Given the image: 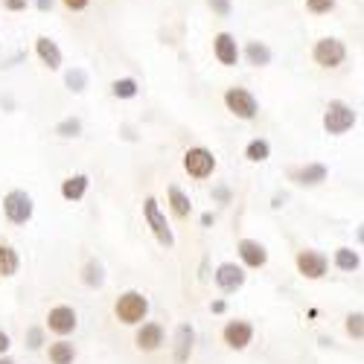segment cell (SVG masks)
<instances>
[{
	"mask_svg": "<svg viewBox=\"0 0 364 364\" xmlns=\"http://www.w3.org/2000/svg\"><path fill=\"white\" fill-rule=\"evenodd\" d=\"M361 321H364V315H361V312H353V315L347 318V336H353L355 341H361V338H364V323H361Z\"/></svg>",
	"mask_w": 364,
	"mask_h": 364,
	"instance_id": "f1b7e54d",
	"label": "cell"
},
{
	"mask_svg": "<svg viewBox=\"0 0 364 364\" xmlns=\"http://www.w3.org/2000/svg\"><path fill=\"white\" fill-rule=\"evenodd\" d=\"M55 134L58 137H79L82 134V123L76 117H68V119H62V123L55 126Z\"/></svg>",
	"mask_w": 364,
	"mask_h": 364,
	"instance_id": "4316f807",
	"label": "cell"
},
{
	"mask_svg": "<svg viewBox=\"0 0 364 364\" xmlns=\"http://www.w3.org/2000/svg\"><path fill=\"white\" fill-rule=\"evenodd\" d=\"M184 169L187 175L193 178H210L216 169V158H213V151L204 149V146H196V149H187V155H184Z\"/></svg>",
	"mask_w": 364,
	"mask_h": 364,
	"instance_id": "8992f818",
	"label": "cell"
},
{
	"mask_svg": "<svg viewBox=\"0 0 364 364\" xmlns=\"http://www.w3.org/2000/svg\"><path fill=\"white\" fill-rule=\"evenodd\" d=\"M196 344V329L190 323H181L175 329V364H187Z\"/></svg>",
	"mask_w": 364,
	"mask_h": 364,
	"instance_id": "5bb4252c",
	"label": "cell"
},
{
	"mask_svg": "<svg viewBox=\"0 0 364 364\" xmlns=\"http://www.w3.org/2000/svg\"><path fill=\"white\" fill-rule=\"evenodd\" d=\"M50 6H53V0H38V9H41V12H47Z\"/></svg>",
	"mask_w": 364,
	"mask_h": 364,
	"instance_id": "74e56055",
	"label": "cell"
},
{
	"mask_svg": "<svg viewBox=\"0 0 364 364\" xmlns=\"http://www.w3.org/2000/svg\"><path fill=\"white\" fill-rule=\"evenodd\" d=\"M336 265H338L341 271H358L361 257H358V251H353V248H338V251H336Z\"/></svg>",
	"mask_w": 364,
	"mask_h": 364,
	"instance_id": "484cf974",
	"label": "cell"
},
{
	"mask_svg": "<svg viewBox=\"0 0 364 364\" xmlns=\"http://www.w3.org/2000/svg\"><path fill=\"white\" fill-rule=\"evenodd\" d=\"M213 196H216V198H219V201H222V204H228V201H230V193H228V190H225V187H219V190H216V193H213Z\"/></svg>",
	"mask_w": 364,
	"mask_h": 364,
	"instance_id": "d590c367",
	"label": "cell"
},
{
	"mask_svg": "<svg viewBox=\"0 0 364 364\" xmlns=\"http://www.w3.org/2000/svg\"><path fill=\"white\" fill-rule=\"evenodd\" d=\"M245 55H248V65H254V68H265V65H271V50H268L262 41H248Z\"/></svg>",
	"mask_w": 364,
	"mask_h": 364,
	"instance_id": "7402d4cb",
	"label": "cell"
},
{
	"mask_svg": "<svg viewBox=\"0 0 364 364\" xmlns=\"http://www.w3.org/2000/svg\"><path fill=\"white\" fill-rule=\"evenodd\" d=\"M36 53H38V58H41V62H44L50 70L62 68V50H58V44H55L53 38H47V36L36 38Z\"/></svg>",
	"mask_w": 364,
	"mask_h": 364,
	"instance_id": "2e32d148",
	"label": "cell"
},
{
	"mask_svg": "<svg viewBox=\"0 0 364 364\" xmlns=\"http://www.w3.org/2000/svg\"><path fill=\"white\" fill-rule=\"evenodd\" d=\"M239 257H242V262H245L248 268H262L268 262L265 245H259V242H254V239H242L239 242Z\"/></svg>",
	"mask_w": 364,
	"mask_h": 364,
	"instance_id": "9a60e30c",
	"label": "cell"
},
{
	"mask_svg": "<svg viewBox=\"0 0 364 364\" xmlns=\"http://www.w3.org/2000/svg\"><path fill=\"white\" fill-rule=\"evenodd\" d=\"M9 347H12V344H9V336H6L4 329H0V355H6V353H9Z\"/></svg>",
	"mask_w": 364,
	"mask_h": 364,
	"instance_id": "e575fe53",
	"label": "cell"
},
{
	"mask_svg": "<svg viewBox=\"0 0 364 364\" xmlns=\"http://www.w3.org/2000/svg\"><path fill=\"white\" fill-rule=\"evenodd\" d=\"M216 286L222 291H228V294L242 289V286H245V268L236 265V262H222L216 268Z\"/></svg>",
	"mask_w": 364,
	"mask_h": 364,
	"instance_id": "8fae6325",
	"label": "cell"
},
{
	"mask_svg": "<svg viewBox=\"0 0 364 364\" xmlns=\"http://www.w3.org/2000/svg\"><path fill=\"white\" fill-rule=\"evenodd\" d=\"M222 338L230 350H245L254 338V326L248 321H230L225 329H222Z\"/></svg>",
	"mask_w": 364,
	"mask_h": 364,
	"instance_id": "9c48e42d",
	"label": "cell"
},
{
	"mask_svg": "<svg viewBox=\"0 0 364 364\" xmlns=\"http://www.w3.org/2000/svg\"><path fill=\"white\" fill-rule=\"evenodd\" d=\"M47 326L50 332H55V336H70V332L76 329V309L73 306H53L50 315H47Z\"/></svg>",
	"mask_w": 364,
	"mask_h": 364,
	"instance_id": "30bf717a",
	"label": "cell"
},
{
	"mask_svg": "<svg viewBox=\"0 0 364 364\" xmlns=\"http://www.w3.org/2000/svg\"><path fill=\"white\" fill-rule=\"evenodd\" d=\"M169 204H172V213L178 219H187L193 213V201L184 196V190H181V187H169Z\"/></svg>",
	"mask_w": 364,
	"mask_h": 364,
	"instance_id": "ffe728a7",
	"label": "cell"
},
{
	"mask_svg": "<svg viewBox=\"0 0 364 364\" xmlns=\"http://www.w3.org/2000/svg\"><path fill=\"white\" fill-rule=\"evenodd\" d=\"M143 213H146V222H149L151 233H155V239H158V245H161V248H172V245H175V233H172L166 216L161 213L158 198H151V196H149L146 204H143Z\"/></svg>",
	"mask_w": 364,
	"mask_h": 364,
	"instance_id": "3957f363",
	"label": "cell"
},
{
	"mask_svg": "<svg viewBox=\"0 0 364 364\" xmlns=\"http://www.w3.org/2000/svg\"><path fill=\"white\" fill-rule=\"evenodd\" d=\"M26 344H29V350H38L44 344V332L38 326H29L26 329Z\"/></svg>",
	"mask_w": 364,
	"mask_h": 364,
	"instance_id": "4dcf8cb0",
	"label": "cell"
},
{
	"mask_svg": "<svg viewBox=\"0 0 364 364\" xmlns=\"http://www.w3.org/2000/svg\"><path fill=\"white\" fill-rule=\"evenodd\" d=\"M149 312V300L140 294V291H126V294H119L117 303H114V315L119 323H126V326H134L146 318Z\"/></svg>",
	"mask_w": 364,
	"mask_h": 364,
	"instance_id": "6da1fadb",
	"label": "cell"
},
{
	"mask_svg": "<svg viewBox=\"0 0 364 364\" xmlns=\"http://www.w3.org/2000/svg\"><path fill=\"white\" fill-rule=\"evenodd\" d=\"M297 184L303 187H318L321 181H326V166L323 164H306L303 169H297Z\"/></svg>",
	"mask_w": 364,
	"mask_h": 364,
	"instance_id": "ac0fdd59",
	"label": "cell"
},
{
	"mask_svg": "<svg viewBox=\"0 0 364 364\" xmlns=\"http://www.w3.org/2000/svg\"><path fill=\"white\" fill-rule=\"evenodd\" d=\"M306 9L312 15H326V12L336 9V0H306Z\"/></svg>",
	"mask_w": 364,
	"mask_h": 364,
	"instance_id": "f546056e",
	"label": "cell"
},
{
	"mask_svg": "<svg viewBox=\"0 0 364 364\" xmlns=\"http://www.w3.org/2000/svg\"><path fill=\"white\" fill-rule=\"evenodd\" d=\"M137 82L132 79V76H126V79H114L111 82V94L117 97V100H132V97H137Z\"/></svg>",
	"mask_w": 364,
	"mask_h": 364,
	"instance_id": "cb8c5ba5",
	"label": "cell"
},
{
	"mask_svg": "<svg viewBox=\"0 0 364 364\" xmlns=\"http://www.w3.org/2000/svg\"><path fill=\"white\" fill-rule=\"evenodd\" d=\"M87 175H70L65 184H62V196L68 198V201H79V198H85V193H87Z\"/></svg>",
	"mask_w": 364,
	"mask_h": 364,
	"instance_id": "d6986e66",
	"label": "cell"
},
{
	"mask_svg": "<svg viewBox=\"0 0 364 364\" xmlns=\"http://www.w3.org/2000/svg\"><path fill=\"white\" fill-rule=\"evenodd\" d=\"M62 4H65L70 12H82V9L90 4V0H62Z\"/></svg>",
	"mask_w": 364,
	"mask_h": 364,
	"instance_id": "d6a6232c",
	"label": "cell"
},
{
	"mask_svg": "<svg viewBox=\"0 0 364 364\" xmlns=\"http://www.w3.org/2000/svg\"><path fill=\"white\" fill-rule=\"evenodd\" d=\"M21 259L12 245H0V277H15Z\"/></svg>",
	"mask_w": 364,
	"mask_h": 364,
	"instance_id": "44dd1931",
	"label": "cell"
},
{
	"mask_svg": "<svg viewBox=\"0 0 364 364\" xmlns=\"http://www.w3.org/2000/svg\"><path fill=\"white\" fill-rule=\"evenodd\" d=\"M68 87L73 90V94H82V90L87 87V73L82 68H73L68 70Z\"/></svg>",
	"mask_w": 364,
	"mask_h": 364,
	"instance_id": "83f0119b",
	"label": "cell"
},
{
	"mask_svg": "<svg viewBox=\"0 0 364 364\" xmlns=\"http://www.w3.org/2000/svg\"><path fill=\"white\" fill-rule=\"evenodd\" d=\"M294 265L306 280H321L326 274V268H329V262H326V257L321 251H300Z\"/></svg>",
	"mask_w": 364,
	"mask_h": 364,
	"instance_id": "ba28073f",
	"label": "cell"
},
{
	"mask_svg": "<svg viewBox=\"0 0 364 364\" xmlns=\"http://www.w3.org/2000/svg\"><path fill=\"white\" fill-rule=\"evenodd\" d=\"M134 344L140 353H155L164 344V326L161 323H143L134 336Z\"/></svg>",
	"mask_w": 364,
	"mask_h": 364,
	"instance_id": "7c38bea8",
	"label": "cell"
},
{
	"mask_svg": "<svg viewBox=\"0 0 364 364\" xmlns=\"http://www.w3.org/2000/svg\"><path fill=\"white\" fill-rule=\"evenodd\" d=\"M210 309H213L216 315H222V312L228 309V303H225V300H213V306H210Z\"/></svg>",
	"mask_w": 364,
	"mask_h": 364,
	"instance_id": "8d00e7d4",
	"label": "cell"
},
{
	"mask_svg": "<svg viewBox=\"0 0 364 364\" xmlns=\"http://www.w3.org/2000/svg\"><path fill=\"white\" fill-rule=\"evenodd\" d=\"M0 364H15V361H12L9 355H0Z\"/></svg>",
	"mask_w": 364,
	"mask_h": 364,
	"instance_id": "ab89813d",
	"label": "cell"
},
{
	"mask_svg": "<svg viewBox=\"0 0 364 364\" xmlns=\"http://www.w3.org/2000/svg\"><path fill=\"white\" fill-rule=\"evenodd\" d=\"M312 58L321 68H338V65H344V58H347V47L338 38H321L315 44V50H312Z\"/></svg>",
	"mask_w": 364,
	"mask_h": 364,
	"instance_id": "52a82bcc",
	"label": "cell"
},
{
	"mask_svg": "<svg viewBox=\"0 0 364 364\" xmlns=\"http://www.w3.org/2000/svg\"><path fill=\"white\" fill-rule=\"evenodd\" d=\"M213 53H216V58L225 68H233L239 62V44H236V38L230 33H219L213 38Z\"/></svg>",
	"mask_w": 364,
	"mask_h": 364,
	"instance_id": "4fadbf2b",
	"label": "cell"
},
{
	"mask_svg": "<svg viewBox=\"0 0 364 364\" xmlns=\"http://www.w3.org/2000/svg\"><path fill=\"white\" fill-rule=\"evenodd\" d=\"M201 225H204V228H207V225H213V216L204 213V216H201Z\"/></svg>",
	"mask_w": 364,
	"mask_h": 364,
	"instance_id": "f35d334b",
	"label": "cell"
},
{
	"mask_svg": "<svg viewBox=\"0 0 364 364\" xmlns=\"http://www.w3.org/2000/svg\"><path fill=\"white\" fill-rule=\"evenodd\" d=\"M73 358H76V350H73L70 341H55V344H50V361H53V364H73Z\"/></svg>",
	"mask_w": 364,
	"mask_h": 364,
	"instance_id": "603a6c76",
	"label": "cell"
},
{
	"mask_svg": "<svg viewBox=\"0 0 364 364\" xmlns=\"http://www.w3.org/2000/svg\"><path fill=\"white\" fill-rule=\"evenodd\" d=\"M26 4H29V0H4V6H6L9 12H21V9H26Z\"/></svg>",
	"mask_w": 364,
	"mask_h": 364,
	"instance_id": "836d02e7",
	"label": "cell"
},
{
	"mask_svg": "<svg viewBox=\"0 0 364 364\" xmlns=\"http://www.w3.org/2000/svg\"><path fill=\"white\" fill-rule=\"evenodd\" d=\"M33 196H29L26 190H12L6 193L4 198V213L12 225H26L29 219H33Z\"/></svg>",
	"mask_w": 364,
	"mask_h": 364,
	"instance_id": "5b68a950",
	"label": "cell"
},
{
	"mask_svg": "<svg viewBox=\"0 0 364 364\" xmlns=\"http://www.w3.org/2000/svg\"><path fill=\"white\" fill-rule=\"evenodd\" d=\"M225 105H228V111H230L233 117H239V119H254V117L259 114L257 97L251 94V90H245V87H228Z\"/></svg>",
	"mask_w": 364,
	"mask_h": 364,
	"instance_id": "277c9868",
	"label": "cell"
},
{
	"mask_svg": "<svg viewBox=\"0 0 364 364\" xmlns=\"http://www.w3.org/2000/svg\"><path fill=\"white\" fill-rule=\"evenodd\" d=\"M82 283L87 289H102L105 286V268L100 259H87L85 268H82Z\"/></svg>",
	"mask_w": 364,
	"mask_h": 364,
	"instance_id": "e0dca14e",
	"label": "cell"
},
{
	"mask_svg": "<svg viewBox=\"0 0 364 364\" xmlns=\"http://www.w3.org/2000/svg\"><path fill=\"white\" fill-rule=\"evenodd\" d=\"M353 126H355V111L347 102L336 100V102L326 105V111H323V129H326V134H347Z\"/></svg>",
	"mask_w": 364,
	"mask_h": 364,
	"instance_id": "7a4b0ae2",
	"label": "cell"
},
{
	"mask_svg": "<svg viewBox=\"0 0 364 364\" xmlns=\"http://www.w3.org/2000/svg\"><path fill=\"white\" fill-rule=\"evenodd\" d=\"M207 4L216 15H228L230 12V0H207Z\"/></svg>",
	"mask_w": 364,
	"mask_h": 364,
	"instance_id": "1f68e13d",
	"label": "cell"
},
{
	"mask_svg": "<svg viewBox=\"0 0 364 364\" xmlns=\"http://www.w3.org/2000/svg\"><path fill=\"white\" fill-rule=\"evenodd\" d=\"M268 155H271L268 140H251V143L245 146V158H248L251 164H262V161H268Z\"/></svg>",
	"mask_w": 364,
	"mask_h": 364,
	"instance_id": "d4e9b609",
	"label": "cell"
}]
</instances>
